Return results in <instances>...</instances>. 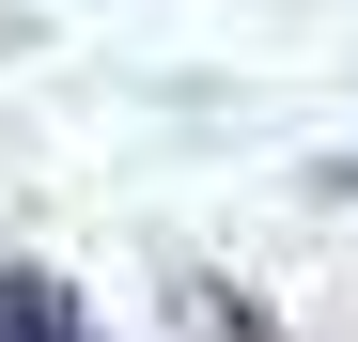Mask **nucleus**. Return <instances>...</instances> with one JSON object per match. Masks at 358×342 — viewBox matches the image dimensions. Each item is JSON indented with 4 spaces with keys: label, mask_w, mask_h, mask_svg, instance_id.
<instances>
[{
    "label": "nucleus",
    "mask_w": 358,
    "mask_h": 342,
    "mask_svg": "<svg viewBox=\"0 0 358 342\" xmlns=\"http://www.w3.org/2000/svg\"><path fill=\"white\" fill-rule=\"evenodd\" d=\"M0 342H94V311H78L47 265H0Z\"/></svg>",
    "instance_id": "obj_1"
}]
</instances>
